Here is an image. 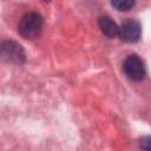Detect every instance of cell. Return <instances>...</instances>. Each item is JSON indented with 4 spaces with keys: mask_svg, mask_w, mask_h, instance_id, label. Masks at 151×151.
I'll return each mask as SVG.
<instances>
[{
    "mask_svg": "<svg viewBox=\"0 0 151 151\" xmlns=\"http://www.w3.org/2000/svg\"><path fill=\"white\" fill-rule=\"evenodd\" d=\"M98 25L100 31L103 32L104 35H106L107 38L112 39L114 37L118 35L119 32V26H117V24L109 17H100L98 20Z\"/></svg>",
    "mask_w": 151,
    "mask_h": 151,
    "instance_id": "5",
    "label": "cell"
},
{
    "mask_svg": "<svg viewBox=\"0 0 151 151\" xmlns=\"http://www.w3.org/2000/svg\"><path fill=\"white\" fill-rule=\"evenodd\" d=\"M142 35V25L136 19H126L120 26L118 37L120 40L127 42V44H134L139 41Z\"/></svg>",
    "mask_w": 151,
    "mask_h": 151,
    "instance_id": "4",
    "label": "cell"
},
{
    "mask_svg": "<svg viewBox=\"0 0 151 151\" xmlns=\"http://www.w3.org/2000/svg\"><path fill=\"white\" fill-rule=\"evenodd\" d=\"M139 147L143 151H151V136H144L139 139Z\"/></svg>",
    "mask_w": 151,
    "mask_h": 151,
    "instance_id": "7",
    "label": "cell"
},
{
    "mask_svg": "<svg viewBox=\"0 0 151 151\" xmlns=\"http://www.w3.org/2000/svg\"><path fill=\"white\" fill-rule=\"evenodd\" d=\"M134 4L136 2L133 0H113V1H111V5L116 9L120 11V12H127V11H130L134 6Z\"/></svg>",
    "mask_w": 151,
    "mask_h": 151,
    "instance_id": "6",
    "label": "cell"
},
{
    "mask_svg": "<svg viewBox=\"0 0 151 151\" xmlns=\"http://www.w3.org/2000/svg\"><path fill=\"white\" fill-rule=\"evenodd\" d=\"M44 18L38 12H28L26 13L19 21L18 32L19 34L28 40H33L38 38L42 31Z\"/></svg>",
    "mask_w": 151,
    "mask_h": 151,
    "instance_id": "1",
    "label": "cell"
},
{
    "mask_svg": "<svg viewBox=\"0 0 151 151\" xmlns=\"http://www.w3.org/2000/svg\"><path fill=\"white\" fill-rule=\"evenodd\" d=\"M0 55L5 61L15 65H20L26 61V54L22 46L14 40H5L1 42Z\"/></svg>",
    "mask_w": 151,
    "mask_h": 151,
    "instance_id": "2",
    "label": "cell"
},
{
    "mask_svg": "<svg viewBox=\"0 0 151 151\" xmlns=\"http://www.w3.org/2000/svg\"><path fill=\"white\" fill-rule=\"evenodd\" d=\"M123 68L125 74L134 81H139L142 79H144L145 74H146V68L144 65V61L142 60V58L138 54H130L124 64H123Z\"/></svg>",
    "mask_w": 151,
    "mask_h": 151,
    "instance_id": "3",
    "label": "cell"
}]
</instances>
